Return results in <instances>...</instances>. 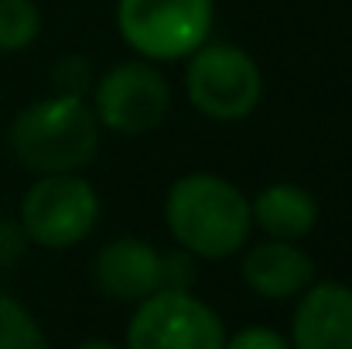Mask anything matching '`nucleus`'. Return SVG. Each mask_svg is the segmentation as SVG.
<instances>
[{
    "label": "nucleus",
    "instance_id": "1",
    "mask_svg": "<svg viewBox=\"0 0 352 349\" xmlns=\"http://www.w3.org/2000/svg\"><path fill=\"white\" fill-rule=\"evenodd\" d=\"M164 220L178 246L202 260H226L236 250L246 246L253 216L250 199L236 189L233 182L192 171L182 175L164 199Z\"/></svg>",
    "mask_w": 352,
    "mask_h": 349
},
{
    "label": "nucleus",
    "instance_id": "2",
    "mask_svg": "<svg viewBox=\"0 0 352 349\" xmlns=\"http://www.w3.org/2000/svg\"><path fill=\"white\" fill-rule=\"evenodd\" d=\"M17 161L38 175H65L93 165L100 151V120L86 100L45 96L28 103L7 130Z\"/></svg>",
    "mask_w": 352,
    "mask_h": 349
},
{
    "label": "nucleus",
    "instance_id": "3",
    "mask_svg": "<svg viewBox=\"0 0 352 349\" xmlns=\"http://www.w3.org/2000/svg\"><path fill=\"white\" fill-rule=\"evenodd\" d=\"M212 21V0H117L120 38L147 62L188 59L209 41Z\"/></svg>",
    "mask_w": 352,
    "mask_h": 349
},
{
    "label": "nucleus",
    "instance_id": "4",
    "mask_svg": "<svg viewBox=\"0 0 352 349\" xmlns=\"http://www.w3.org/2000/svg\"><path fill=\"white\" fill-rule=\"evenodd\" d=\"M188 103L209 120L233 123L250 116L263 100V72L250 52L226 41H206L188 55Z\"/></svg>",
    "mask_w": 352,
    "mask_h": 349
},
{
    "label": "nucleus",
    "instance_id": "5",
    "mask_svg": "<svg viewBox=\"0 0 352 349\" xmlns=\"http://www.w3.org/2000/svg\"><path fill=\"white\" fill-rule=\"evenodd\" d=\"M100 223V195L79 171L41 175L21 199V230L45 250L82 243Z\"/></svg>",
    "mask_w": 352,
    "mask_h": 349
},
{
    "label": "nucleus",
    "instance_id": "6",
    "mask_svg": "<svg viewBox=\"0 0 352 349\" xmlns=\"http://www.w3.org/2000/svg\"><path fill=\"white\" fill-rule=\"evenodd\" d=\"M226 326L192 291H154L137 302L126 326V349H223Z\"/></svg>",
    "mask_w": 352,
    "mask_h": 349
},
{
    "label": "nucleus",
    "instance_id": "7",
    "mask_svg": "<svg viewBox=\"0 0 352 349\" xmlns=\"http://www.w3.org/2000/svg\"><path fill=\"white\" fill-rule=\"evenodd\" d=\"M171 110V86L164 72L140 59V62H120L100 76L93 86V114L100 127L113 134H147L154 130Z\"/></svg>",
    "mask_w": 352,
    "mask_h": 349
},
{
    "label": "nucleus",
    "instance_id": "8",
    "mask_svg": "<svg viewBox=\"0 0 352 349\" xmlns=\"http://www.w3.org/2000/svg\"><path fill=\"white\" fill-rule=\"evenodd\" d=\"M291 349H352V288L311 281L291 319Z\"/></svg>",
    "mask_w": 352,
    "mask_h": 349
},
{
    "label": "nucleus",
    "instance_id": "9",
    "mask_svg": "<svg viewBox=\"0 0 352 349\" xmlns=\"http://www.w3.org/2000/svg\"><path fill=\"white\" fill-rule=\"evenodd\" d=\"M93 281L113 302H144L161 291V250L140 236L110 240L93 257Z\"/></svg>",
    "mask_w": 352,
    "mask_h": 349
},
{
    "label": "nucleus",
    "instance_id": "10",
    "mask_svg": "<svg viewBox=\"0 0 352 349\" xmlns=\"http://www.w3.org/2000/svg\"><path fill=\"white\" fill-rule=\"evenodd\" d=\"M239 271L246 288L267 302L298 298L315 281V260L294 240H267L250 246Z\"/></svg>",
    "mask_w": 352,
    "mask_h": 349
},
{
    "label": "nucleus",
    "instance_id": "11",
    "mask_svg": "<svg viewBox=\"0 0 352 349\" xmlns=\"http://www.w3.org/2000/svg\"><path fill=\"white\" fill-rule=\"evenodd\" d=\"M253 226L267 233L270 240H305L318 226V199L294 182H274L256 192L250 202Z\"/></svg>",
    "mask_w": 352,
    "mask_h": 349
},
{
    "label": "nucleus",
    "instance_id": "12",
    "mask_svg": "<svg viewBox=\"0 0 352 349\" xmlns=\"http://www.w3.org/2000/svg\"><path fill=\"white\" fill-rule=\"evenodd\" d=\"M41 34V10L34 0H0V52L14 55Z\"/></svg>",
    "mask_w": 352,
    "mask_h": 349
},
{
    "label": "nucleus",
    "instance_id": "13",
    "mask_svg": "<svg viewBox=\"0 0 352 349\" xmlns=\"http://www.w3.org/2000/svg\"><path fill=\"white\" fill-rule=\"evenodd\" d=\"M0 349H52L34 315L10 295H0Z\"/></svg>",
    "mask_w": 352,
    "mask_h": 349
},
{
    "label": "nucleus",
    "instance_id": "14",
    "mask_svg": "<svg viewBox=\"0 0 352 349\" xmlns=\"http://www.w3.org/2000/svg\"><path fill=\"white\" fill-rule=\"evenodd\" d=\"M52 86H55V93L58 96H76V100H82L89 89H93V65H89V59H82V55H65V59H58L55 62V69H52Z\"/></svg>",
    "mask_w": 352,
    "mask_h": 349
},
{
    "label": "nucleus",
    "instance_id": "15",
    "mask_svg": "<svg viewBox=\"0 0 352 349\" xmlns=\"http://www.w3.org/2000/svg\"><path fill=\"white\" fill-rule=\"evenodd\" d=\"M195 253H188L185 246H175L168 253H161V288L168 291H192L195 284Z\"/></svg>",
    "mask_w": 352,
    "mask_h": 349
},
{
    "label": "nucleus",
    "instance_id": "16",
    "mask_svg": "<svg viewBox=\"0 0 352 349\" xmlns=\"http://www.w3.org/2000/svg\"><path fill=\"white\" fill-rule=\"evenodd\" d=\"M223 349H291V343H287L277 329L246 326V329H239L236 336H226V346Z\"/></svg>",
    "mask_w": 352,
    "mask_h": 349
},
{
    "label": "nucleus",
    "instance_id": "17",
    "mask_svg": "<svg viewBox=\"0 0 352 349\" xmlns=\"http://www.w3.org/2000/svg\"><path fill=\"white\" fill-rule=\"evenodd\" d=\"M76 349H120V346L110 343V339H86V343H79Z\"/></svg>",
    "mask_w": 352,
    "mask_h": 349
}]
</instances>
